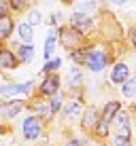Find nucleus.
Instances as JSON below:
<instances>
[{
  "label": "nucleus",
  "instance_id": "1",
  "mask_svg": "<svg viewBox=\"0 0 136 146\" xmlns=\"http://www.w3.org/2000/svg\"><path fill=\"white\" fill-rule=\"evenodd\" d=\"M83 64H85V66H87L89 70H94V72H100V70H104V68H107L109 57H107V55H104L102 51H92V53H87V55H85Z\"/></svg>",
  "mask_w": 136,
  "mask_h": 146
},
{
  "label": "nucleus",
  "instance_id": "2",
  "mask_svg": "<svg viewBox=\"0 0 136 146\" xmlns=\"http://www.w3.org/2000/svg\"><path fill=\"white\" fill-rule=\"evenodd\" d=\"M70 26L77 30L79 34H85V32L92 30V19H89L87 15H83V13H74L72 17H70Z\"/></svg>",
  "mask_w": 136,
  "mask_h": 146
},
{
  "label": "nucleus",
  "instance_id": "3",
  "mask_svg": "<svg viewBox=\"0 0 136 146\" xmlns=\"http://www.w3.org/2000/svg\"><path fill=\"white\" fill-rule=\"evenodd\" d=\"M23 135H26L28 140H36L38 135H41V121L36 117H28L23 121Z\"/></svg>",
  "mask_w": 136,
  "mask_h": 146
},
{
  "label": "nucleus",
  "instance_id": "4",
  "mask_svg": "<svg viewBox=\"0 0 136 146\" xmlns=\"http://www.w3.org/2000/svg\"><path fill=\"white\" fill-rule=\"evenodd\" d=\"M32 83H19V85H7V87H0V95L7 98V95H15V93H30Z\"/></svg>",
  "mask_w": 136,
  "mask_h": 146
},
{
  "label": "nucleus",
  "instance_id": "5",
  "mask_svg": "<svg viewBox=\"0 0 136 146\" xmlns=\"http://www.w3.org/2000/svg\"><path fill=\"white\" fill-rule=\"evenodd\" d=\"M117 117V135L119 138H128L130 140V119H128V114L125 112H117L115 114Z\"/></svg>",
  "mask_w": 136,
  "mask_h": 146
},
{
  "label": "nucleus",
  "instance_id": "6",
  "mask_svg": "<svg viewBox=\"0 0 136 146\" xmlns=\"http://www.w3.org/2000/svg\"><path fill=\"white\" fill-rule=\"evenodd\" d=\"M58 87H60V78L58 76H49V78H45V83L41 85V93L43 95H55Z\"/></svg>",
  "mask_w": 136,
  "mask_h": 146
},
{
  "label": "nucleus",
  "instance_id": "7",
  "mask_svg": "<svg viewBox=\"0 0 136 146\" xmlns=\"http://www.w3.org/2000/svg\"><path fill=\"white\" fill-rule=\"evenodd\" d=\"M111 80L113 83H125L128 80V66L125 64H117L111 72Z\"/></svg>",
  "mask_w": 136,
  "mask_h": 146
},
{
  "label": "nucleus",
  "instance_id": "8",
  "mask_svg": "<svg viewBox=\"0 0 136 146\" xmlns=\"http://www.w3.org/2000/svg\"><path fill=\"white\" fill-rule=\"evenodd\" d=\"M15 66H17V57H15L11 51H7V49L0 51V68H9V70H11Z\"/></svg>",
  "mask_w": 136,
  "mask_h": 146
},
{
  "label": "nucleus",
  "instance_id": "9",
  "mask_svg": "<svg viewBox=\"0 0 136 146\" xmlns=\"http://www.w3.org/2000/svg\"><path fill=\"white\" fill-rule=\"evenodd\" d=\"M13 32V19L9 15H2L0 17V38H9Z\"/></svg>",
  "mask_w": 136,
  "mask_h": 146
},
{
  "label": "nucleus",
  "instance_id": "10",
  "mask_svg": "<svg viewBox=\"0 0 136 146\" xmlns=\"http://www.w3.org/2000/svg\"><path fill=\"white\" fill-rule=\"evenodd\" d=\"M60 36H62V42L66 49H72V44L77 42L79 38H81V34H74V32H68V30H60Z\"/></svg>",
  "mask_w": 136,
  "mask_h": 146
},
{
  "label": "nucleus",
  "instance_id": "11",
  "mask_svg": "<svg viewBox=\"0 0 136 146\" xmlns=\"http://www.w3.org/2000/svg\"><path fill=\"white\" fill-rule=\"evenodd\" d=\"M119 108H121V106H119V102H109L107 108H104V112H102V121H104V123H111L113 117L119 112Z\"/></svg>",
  "mask_w": 136,
  "mask_h": 146
},
{
  "label": "nucleus",
  "instance_id": "12",
  "mask_svg": "<svg viewBox=\"0 0 136 146\" xmlns=\"http://www.w3.org/2000/svg\"><path fill=\"white\" fill-rule=\"evenodd\" d=\"M21 108H23V104L15 100V102H11V104H2V108H0V110H2L4 117H15V114H17Z\"/></svg>",
  "mask_w": 136,
  "mask_h": 146
},
{
  "label": "nucleus",
  "instance_id": "13",
  "mask_svg": "<svg viewBox=\"0 0 136 146\" xmlns=\"http://www.w3.org/2000/svg\"><path fill=\"white\" fill-rule=\"evenodd\" d=\"M55 40H58V32H51L47 36V40H45V57H51V53H53V49H55Z\"/></svg>",
  "mask_w": 136,
  "mask_h": 146
},
{
  "label": "nucleus",
  "instance_id": "14",
  "mask_svg": "<svg viewBox=\"0 0 136 146\" xmlns=\"http://www.w3.org/2000/svg\"><path fill=\"white\" fill-rule=\"evenodd\" d=\"M64 112H66L68 119H77V117H81V106L72 102V104H68V106L64 108Z\"/></svg>",
  "mask_w": 136,
  "mask_h": 146
},
{
  "label": "nucleus",
  "instance_id": "15",
  "mask_svg": "<svg viewBox=\"0 0 136 146\" xmlns=\"http://www.w3.org/2000/svg\"><path fill=\"white\" fill-rule=\"evenodd\" d=\"M19 59H23V62H30V59L34 57V47H30V44H26V47H19Z\"/></svg>",
  "mask_w": 136,
  "mask_h": 146
},
{
  "label": "nucleus",
  "instance_id": "16",
  "mask_svg": "<svg viewBox=\"0 0 136 146\" xmlns=\"http://www.w3.org/2000/svg\"><path fill=\"white\" fill-rule=\"evenodd\" d=\"M134 93H136V80L128 78V80H125V85H123V95L132 100V98H134Z\"/></svg>",
  "mask_w": 136,
  "mask_h": 146
},
{
  "label": "nucleus",
  "instance_id": "17",
  "mask_svg": "<svg viewBox=\"0 0 136 146\" xmlns=\"http://www.w3.org/2000/svg\"><path fill=\"white\" fill-rule=\"evenodd\" d=\"M17 30H19V36H21V40H26V42H30V40H32V28H30V23H21Z\"/></svg>",
  "mask_w": 136,
  "mask_h": 146
},
{
  "label": "nucleus",
  "instance_id": "18",
  "mask_svg": "<svg viewBox=\"0 0 136 146\" xmlns=\"http://www.w3.org/2000/svg\"><path fill=\"white\" fill-rule=\"evenodd\" d=\"M77 4H79L81 11L85 9V15H87V11H92V9H94V0H77ZM81 11H79V13H81Z\"/></svg>",
  "mask_w": 136,
  "mask_h": 146
},
{
  "label": "nucleus",
  "instance_id": "19",
  "mask_svg": "<svg viewBox=\"0 0 136 146\" xmlns=\"http://www.w3.org/2000/svg\"><path fill=\"white\" fill-rule=\"evenodd\" d=\"M96 133L98 135H109V123H104V121H98V127H96Z\"/></svg>",
  "mask_w": 136,
  "mask_h": 146
},
{
  "label": "nucleus",
  "instance_id": "20",
  "mask_svg": "<svg viewBox=\"0 0 136 146\" xmlns=\"http://www.w3.org/2000/svg\"><path fill=\"white\" fill-rule=\"evenodd\" d=\"M70 55H72V59H74V62H79V64H81L83 59H85V49H81V51H79V49H72V53H70Z\"/></svg>",
  "mask_w": 136,
  "mask_h": 146
},
{
  "label": "nucleus",
  "instance_id": "21",
  "mask_svg": "<svg viewBox=\"0 0 136 146\" xmlns=\"http://www.w3.org/2000/svg\"><path fill=\"white\" fill-rule=\"evenodd\" d=\"M28 19H30V23H32V26H38V23H41V13H38V11H30Z\"/></svg>",
  "mask_w": 136,
  "mask_h": 146
},
{
  "label": "nucleus",
  "instance_id": "22",
  "mask_svg": "<svg viewBox=\"0 0 136 146\" xmlns=\"http://www.w3.org/2000/svg\"><path fill=\"white\" fill-rule=\"evenodd\" d=\"M9 2H11V7L15 9V11H21V9H26L28 0H9Z\"/></svg>",
  "mask_w": 136,
  "mask_h": 146
},
{
  "label": "nucleus",
  "instance_id": "23",
  "mask_svg": "<svg viewBox=\"0 0 136 146\" xmlns=\"http://www.w3.org/2000/svg\"><path fill=\"white\" fill-rule=\"evenodd\" d=\"M60 68V59H51V62H47V66H45V72H51V70H58Z\"/></svg>",
  "mask_w": 136,
  "mask_h": 146
},
{
  "label": "nucleus",
  "instance_id": "24",
  "mask_svg": "<svg viewBox=\"0 0 136 146\" xmlns=\"http://www.w3.org/2000/svg\"><path fill=\"white\" fill-rule=\"evenodd\" d=\"M58 108H60V98H58V95H53L51 102H49V110H51V114H53Z\"/></svg>",
  "mask_w": 136,
  "mask_h": 146
},
{
  "label": "nucleus",
  "instance_id": "25",
  "mask_svg": "<svg viewBox=\"0 0 136 146\" xmlns=\"http://www.w3.org/2000/svg\"><path fill=\"white\" fill-rule=\"evenodd\" d=\"M96 119H98V117H96V112L92 110V112H89V117L83 121V127H89V125H94V123H96Z\"/></svg>",
  "mask_w": 136,
  "mask_h": 146
},
{
  "label": "nucleus",
  "instance_id": "26",
  "mask_svg": "<svg viewBox=\"0 0 136 146\" xmlns=\"http://www.w3.org/2000/svg\"><path fill=\"white\" fill-rule=\"evenodd\" d=\"M81 83H83V76H81L79 72H74V74H72V80H70V85H72V87H79Z\"/></svg>",
  "mask_w": 136,
  "mask_h": 146
},
{
  "label": "nucleus",
  "instance_id": "27",
  "mask_svg": "<svg viewBox=\"0 0 136 146\" xmlns=\"http://www.w3.org/2000/svg\"><path fill=\"white\" fill-rule=\"evenodd\" d=\"M115 144H117V146H130V140H128V138H119V135H115Z\"/></svg>",
  "mask_w": 136,
  "mask_h": 146
},
{
  "label": "nucleus",
  "instance_id": "28",
  "mask_svg": "<svg viewBox=\"0 0 136 146\" xmlns=\"http://www.w3.org/2000/svg\"><path fill=\"white\" fill-rule=\"evenodd\" d=\"M66 146H87V142H83V140H70Z\"/></svg>",
  "mask_w": 136,
  "mask_h": 146
},
{
  "label": "nucleus",
  "instance_id": "29",
  "mask_svg": "<svg viewBox=\"0 0 136 146\" xmlns=\"http://www.w3.org/2000/svg\"><path fill=\"white\" fill-rule=\"evenodd\" d=\"M2 15H7V4H4V0H0V17Z\"/></svg>",
  "mask_w": 136,
  "mask_h": 146
},
{
  "label": "nucleus",
  "instance_id": "30",
  "mask_svg": "<svg viewBox=\"0 0 136 146\" xmlns=\"http://www.w3.org/2000/svg\"><path fill=\"white\" fill-rule=\"evenodd\" d=\"M111 2H113V4H125L128 0H111Z\"/></svg>",
  "mask_w": 136,
  "mask_h": 146
}]
</instances>
